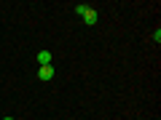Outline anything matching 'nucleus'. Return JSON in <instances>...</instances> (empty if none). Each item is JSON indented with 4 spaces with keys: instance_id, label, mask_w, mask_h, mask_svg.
I'll return each mask as SVG.
<instances>
[{
    "instance_id": "f03ea898",
    "label": "nucleus",
    "mask_w": 161,
    "mask_h": 120,
    "mask_svg": "<svg viewBox=\"0 0 161 120\" xmlns=\"http://www.w3.org/2000/svg\"><path fill=\"white\" fill-rule=\"evenodd\" d=\"M38 78H40V80H51V78H54V67H51V64L40 67V69H38Z\"/></svg>"
},
{
    "instance_id": "20e7f679",
    "label": "nucleus",
    "mask_w": 161,
    "mask_h": 120,
    "mask_svg": "<svg viewBox=\"0 0 161 120\" xmlns=\"http://www.w3.org/2000/svg\"><path fill=\"white\" fill-rule=\"evenodd\" d=\"M89 8H92L89 3H78V6H75V13H78V16H83V13H86Z\"/></svg>"
},
{
    "instance_id": "7ed1b4c3",
    "label": "nucleus",
    "mask_w": 161,
    "mask_h": 120,
    "mask_svg": "<svg viewBox=\"0 0 161 120\" xmlns=\"http://www.w3.org/2000/svg\"><path fill=\"white\" fill-rule=\"evenodd\" d=\"M38 64H40V67L51 64V51H40V53H38Z\"/></svg>"
},
{
    "instance_id": "39448f33",
    "label": "nucleus",
    "mask_w": 161,
    "mask_h": 120,
    "mask_svg": "<svg viewBox=\"0 0 161 120\" xmlns=\"http://www.w3.org/2000/svg\"><path fill=\"white\" fill-rule=\"evenodd\" d=\"M3 120H14V118H3Z\"/></svg>"
},
{
    "instance_id": "f257e3e1",
    "label": "nucleus",
    "mask_w": 161,
    "mask_h": 120,
    "mask_svg": "<svg viewBox=\"0 0 161 120\" xmlns=\"http://www.w3.org/2000/svg\"><path fill=\"white\" fill-rule=\"evenodd\" d=\"M80 19H83V24H86V27H94V24L99 22V13L94 11V8H89V11L83 13V16H80Z\"/></svg>"
}]
</instances>
